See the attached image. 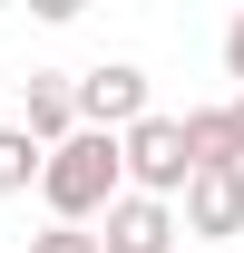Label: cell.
<instances>
[{
	"instance_id": "8",
	"label": "cell",
	"mask_w": 244,
	"mask_h": 253,
	"mask_svg": "<svg viewBox=\"0 0 244 253\" xmlns=\"http://www.w3.org/2000/svg\"><path fill=\"white\" fill-rule=\"evenodd\" d=\"M30 185H39V146L20 126H0V195H30Z\"/></svg>"
},
{
	"instance_id": "1",
	"label": "cell",
	"mask_w": 244,
	"mask_h": 253,
	"mask_svg": "<svg viewBox=\"0 0 244 253\" xmlns=\"http://www.w3.org/2000/svg\"><path fill=\"white\" fill-rule=\"evenodd\" d=\"M39 195H49V224H98V214L127 195V175H118V136H98V126L59 136V146L39 156Z\"/></svg>"
},
{
	"instance_id": "6",
	"label": "cell",
	"mask_w": 244,
	"mask_h": 253,
	"mask_svg": "<svg viewBox=\"0 0 244 253\" xmlns=\"http://www.w3.org/2000/svg\"><path fill=\"white\" fill-rule=\"evenodd\" d=\"M20 136H30L39 156H49L59 136H78V107H68V78H59V68H30V88H20Z\"/></svg>"
},
{
	"instance_id": "5",
	"label": "cell",
	"mask_w": 244,
	"mask_h": 253,
	"mask_svg": "<svg viewBox=\"0 0 244 253\" xmlns=\"http://www.w3.org/2000/svg\"><path fill=\"white\" fill-rule=\"evenodd\" d=\"M98 253H176V205L156 195H118L98 214Z\"/></svg>"
},
{
	"instance_id": "11",
	"label": "cell",
	"mask_w": 244,
	"mask_h": 253,
	"mask_svg": "<svg viewBox=\"0 0 244 253\" xmlns=\"http://www.w3.org/2000/svg\"><path fill=\"white\" fill-rule=\"evenodd\" d=\"M225 136H235V156H244V88L225 97Z\"/></svg>"
},
{
	"instance_id": "4",
	"label": "cell",
	"mask_w": 244,
	"mask_h": 253,
	"mask_svg": "<svg viewBox=\"0 0 244 253\" xmlns=\"http://www.w3.org/2000/svg\"><path fill=\"white\" fill-rule=\"evenodd\" d=\"M68 107H78V126H98V136H127L156 97H147V68L137 59H108V68H88V78H68Z\"/></svg>"
},
{
	"instance_id": "9",
	"label": "cell",
	"mask_w": 244,
	"mask_h": 253,
	"mask_svg": "<svg viewBox=\"0 0 244 253\" xmlns=\"http://www.w3.org/2000/svg\"><path fill=\"white\" fill-rule=\"evenodd\" d=\"M30 253H98L88 224H49V234H30Z\"/></svg>"
},
{
	"instance_id": "10",
	"label": "cell",
	"mask_w": 244,
	"mask_h": 253,
	"mask_svg": "<svg viewBox=\"0 0 244 253\" xmlns=\"http://www.w3.org/2000/svg\"><path fill=\"white\" fill-rule=\"evenodd\" d=\"M225 78L244 88V10H235V30H225Z\"/></svg>"
},
{
	"instance_id": "3",
	"label": "cell",
	"mask_w": 244,
	"mask_h": 253,
	"mask_svg": "<svg viewBox=\"0 0 244 253\" xmlns=\"http://www.w3.org/2000/svg\"><path fill=\"white\" fill-rule=\"evenodd\" d=\"M176 234H205V253H235L244 234V166H205L176 185Z\"/></svg>"
},
{
	"instance_id": "2",
	"label": "cell",
	"mask_w": 244,
	"mask_h": 253,
	"mask_svg": "<svg viewBox=\"0 0 244 253\" xmlns=\"http://www.w3.org/2000/svg\"><path fill=\"white\" fill-rule=\"evenodd\" d=\"M118 175H127V195L176 205V185H185V136H176V117H166V107H147V117L118 136Z\"/></svg>"
},
{
	"instance_id": "7",
	"label": "cell",
	"mask_w": 244,
	"mask_h": 253,
	"mask_svg": "<svg viewBox=\"0 0 244 253\" xmlns=\"http://www.w3.org/2000/svg\"><path fill=\"white\" fill-rule=\"evenodd\" d=\"M176 136H185V175H205V166H244L235 136H225V107H185Z\"/></svg>"
}]
</instances>
